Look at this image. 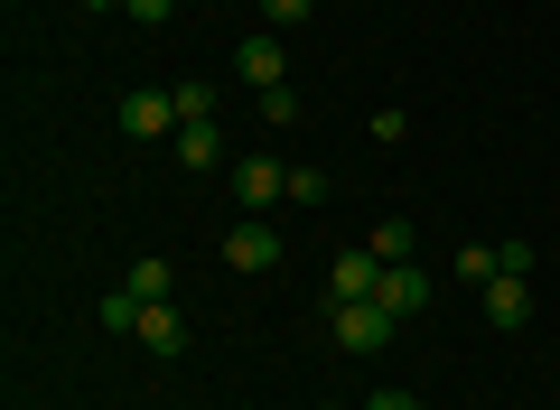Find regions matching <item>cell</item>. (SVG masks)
<instances>
[{
  "instance_id": "9c48e42d",
  "label": "cell",
  "mask_w": 560,
  "mask_h": 410,
  "mask_svg": "<svg viewBox=\"0 0 560 410\" xmlns=\"http://www.w3.org/2000/svg\"><path fill=\"white\" fill-rule=\"evenodd\" d=\"M486 317L495 327H523L533 317V280H486Z\"/></svg>"
},
{
  "instance_id": "8fae6325",
  "label": "cell",
  "mask_w": 560,
  "mask_h": 410,
  "mask_svg": "<svg viewBox=\"0 0 560 410\" xmlns=\"http://www.w3.org/2000/svg\"><path fill=\"white\" fill-rule=\"evenodd\" d=\"M121 290H131L140 308H150V298H168V261H160V253H140L131 271H121Z\"/></svg>"
},
{
  "instance_id": "e0dca14e",
  "label": "cell",
  "mask_w": 560,
  "mask_h": 410,
  "mask_svg": "<svg viewBox=\"0 0 560 410\" xmlns=\"http://www.w3.org/2000/svg\"><path fill=\"white\" fill-rule=\"evenodd\" d=\"M308 10H318V0H261V20H271V28H300Z\"/></svg>"
},
{
  "instance_id": "5bb4252c",
  "label": "cell",
  "mask_w": 560,
  "mask_h": 410,
  "mask_svg": "<svg viewBox=\"0 0 560 410\" xmlns=\"http://www.w3.org/2000/svg\"><path fill=\"white\" fill-rule=\"evenodd\" d=\"M458 280H504V261H495V243H467V253H458Z\"/></svg>"
},
{
  "instance_id": "4fadbf2b",
  "label": "cell",
  "mask_w": 560,
  "mask_h": 410,
  "mask_svg": "<svg viewBox=\"0 0 560 410\" xmlns=\"http://www.w3.org/2000/svg\"><path fill=\"white\" fill-rule=\"evenodd\" d=\"M178 121H215V84H206V75L178 84Z\"/></svg>"
},
{
  "instance_id": "3957f363",
  "label": "cell",
  "mask_w": 560,
  "mask_h": 410,
  "mask_svg": "<svg viewBox=\"0 0 560 410\" xmlns=\"http://www.w3.org/2000/svg\"><path fill=\"white\" fill-rule=\"evenodd\" d=\"M374 308L383 317H420V308H430V271H420V261H393L383 290H374Z\"/></svg>"
},
{
  "instance_id": "ba28073f",
  "label": "cell",
  "mask_w": 560,
  "mask_h": 410,
  "mask_svg": "<svg viewBox=\"0 0 560 410\" xmlns=\"http://www.w3.org/2000/svg\"><path fill=\"white\" fill-rule=\"evenodd\" d=\"M140 345H150V354H178L187 345V317L168 308V298H150V308H140Z\"/></svg>"
},
{
  "instance_id": "7a4b0ae2",
  "label": "cell",
  "mask_w": 560,
  "mask_h": 410,
  "mask_svg": "<svg viewBox=\"0 0 560 410\" xmlns=\"http://www.w3.org/2000/svg\"><path fill=\"white\" fill-rule=\"evenodd\" d=\"M374 290H383V261L364 253V243H355V253H337V261H327V298H337V308H364Z\"/></svg>"
},
{
  "instance_id": "9a60e30c",
  "label": "cell",
  "mask_w": 560,
  "mask_h": 410,
  "mask_svg": "<svg viewBox=\"0 0 560 410\" xmlns=\"http://www.w3.org/2000/svg\"><path fill=\"white\" fill-rule=\"evenodd\" d=\"M103 327H113V336H140V298L113 290V298H103Z\"/></svg>"
},
{
  "instance_id": "5b68a950",
  "label": "cell",
  "mask_w": 560,
  "mask_h": 410,
  "mask_svg": "<svg viewBox=\"0 0 560 410\" xmlns=\"http://www.w3.org/2000/svg\"><path fill=\"white\" fill-rule=\"evenodd\" d=\"M224 261H234V271H271V261H280V234H271V224H253V215H243L234 234H224Z\"/></svg>"
},
{
  "instance_id": "8992f818",
  "label": "cell",
  "mask_w": 560,
  "mask_h": 410,
  "mask_svg": "<svg viewBox=\"0 0 560 410\" xmlns=\"http://www.w3.org/2000/svg\"><path fill=\"white\" fill-rule=\"evenodd\" d=\"M393 327H401V317H383L374 298H364V308H337V345H355V354H374V345H393Z\"/></svg>"
},
{
  "instance_id": "ffe728a7",
  "label": "cell",
  "mask_w": 560,
  "mask_h": 410,
  "mask_svg": "<svg viewBox=\"0 0 560 410\" xmlns=\"http://www.w3.org/2000/svg\"><path fill=\"white\" fill-rule=\"evenodd\" d=\"M94 10H113V0H94Z\"/></svg>"
},
{
  "instance_id": "d6986e66",
  "label": "cell",
  "mask_w": 560,
  "mask_h": 410,
  "mask_svg": "<svg viewBox=\"0 0 560 410\" xmlns=\"http://www.w3.org/2000/svg\"><path fill=\"white\" fill-rule=\"evenodd\" d=\"M364 410H420V401H411V391H401V383H383V391H374V401H364Z\"/></svg>"
},
{
  "instance_id": "277c9868",
  "label": "cell",
  "mask_w": 560,
  "mask_h": 410,
  "mask_svg": "<svg viewBox=\"0 0 560 410\" xmlns=\"http://www.w3.org/2000/svg\"><path fill=\"white\" fill-rule=\"evenodd\" d=\"M234 75L253 84V94H271V84H290V57H280V38L261 28V38H243V57H234Z\"/></svg>"
},
{
  "instance_id": "ac0fdd59",
  "label": "cell",
  "mask_w": 560,
  "mask_h": 410,
  "mask_svg": "<svg viewBox=\"0 0 560 410\" xmlns=\"http://www.w3.org/2000/svg\"><path fill=\"white\" fill-rule=\"evenodd\" d=\"M121 10H131V20H140V28H160V20H168V10H178V0H121Z\"/></svg>"
},
{
  "instance_id": "6da1fadb",
  "label": "cell",
  "mask_w": 560,
  "mask_h": 410,
  "mask_svg": "<svg viewBox=\"0 0 560 410\" xmlns=\"http://www.w3.org/2000/svg\"><path fill=\"white\" fill-rule=\"evenodd\" d=\"M168 121H178V94L168 84H131L121 94V131L131 140H168Z\"/></svg>"
},
{
  "instance_id": "52a82bcc",
  "label": "cell",
  "mask_w": 560,
  "mask_h": 410,
  "mask_svg": "<svg viewBox=\"0 0 560 410\" xmlns=\"http://www.w3.org/2000/svg\"><path fill=\"white\" fill-rule=\"evenodd\" d=\"M234 196H243V206H271V196H290V168H280V159H243Z\"/></svg>"
},
{
  "instance_id": "2e32d148",
  "label": "cell",
  "mask_w": 560,
  "mask_h": 410,
  "mask_svg": "<svg viewBox=\"0 0 560 410\" xmlns=\"http://www.w3.org/2000/svg\"><path fill=\"white\" fill-rule=\"evenodd\" d=\"M261 121H271V131H290V121H300V94H290V84H271V94H261Z\"/></svg>"
},
{
  "instance_id": "30bf717a",
  "label": "cell",
  "mask_w": 560,
  "mask_h": 410,
  "mask_svg": "<svg viewBox=\"0 0 560 410\" xmlns=\"http://www.w3.org/2000/svg\"><path fill=\"white\" fill-rule=\"evenodd\" d=\"M224 159V131L215 121H178V168H215Z\"/></svg>"
},
{
  "instance_id": "7c38bea8",
  "label": "cell",
  "mask_w": 560,
  "mask_h": 410,
  "mask_svg": "<svg viewBox=\"0 0 560 410\" xmlns=\"http://www.w3.org/2000/svg\"><path fill=\"white\" fill-rule=\"evenodd\" d=\"M364 253H374L383 271H393V261H411V224H401V215H383L374 234H364Z\"/></svg>"
}]
</instances>
